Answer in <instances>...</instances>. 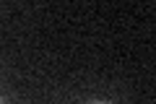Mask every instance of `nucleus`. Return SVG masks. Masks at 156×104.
<instances>
[{
  "label": "nucleus",
  "mask_w": 156,
  "mask_h": 104,
  "mask_svg": "<svg viewBox=\"0 0 156 104\" xmlns=\"http://www.w3.org/2000/svg\"><path fill=\"white\" fill-rule=\"evenodd\" d=\"M94 104H104V102H94Z\"/></svg>",
  "instance_id": "1"
},
{
  "label": "nucleus",
  "mask_w": 156,
  "mask_h": 104,
  "mask_svg": "<svg viewBox=\"0 0 156 104\" xmlns=\"http://www.w3.org/2000/svg\"><path fill=\"white\" fill-rule=\"evenodd\" d=\"M0 104H3V102H0Z\"/></svg>",
  "instance_id": "2"
}]
</instances>
